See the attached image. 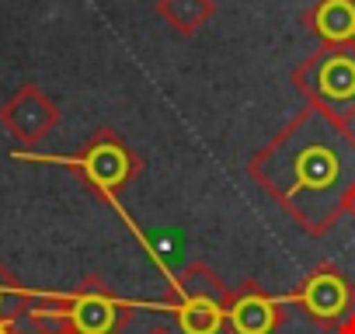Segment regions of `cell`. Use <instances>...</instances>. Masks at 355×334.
I'll use <instances>...</instances> for the list:
<instances>
[{
	"label": "cell",
	"instance_id": "5b68a950",
	"mask_svg": "<svg viewBox=\"0 0 355 334\" xmlns=\"http://www.w3.org/2000/svg\"><path fill=\"white\" fill-rule=\"evenodd\" d=\"M289 299L300 303L303 313H306L317 327H324V331H338L341 320L355 313V285H352V279H348L341 268H334L331 261H320V265L293 289Z\"/></svg>",
	"mask_w": 355,
	"mask_h": 334
},
{
	"label": "cell",
	"instance_id": "6da1fadb",
	"mask_svg": "<svg viewBox=\"0 0 355 334\" xmlns=\"http://www.w3.org/2000/svg\"><path fill=\"white\" fill-rule=\"evenodd\" d=\"M248 175L310 237H324L355 195V129L303 105L251 160Z\"/></svg>",
	"mask_w": 355,
	"mask_h": 334
},
{
	"label": "cell",
	"instance_id": "3957f363",
	"mask_svg": "<svg viewBox=\"0 0 355 334\" xmlns=\"http://www.w3.org/2000/svg\"><path fill=\"white\" fill-rule=\"evenodd\" d=\"M230 299L234 289L206 261L185 265L171 285V303L182 334H220V327L227 324Z\"/></svg>",
	"mask_w": 355,
	"mask_h": 334
},
{
	"label": "cell",
	"instance_id": "7a4b0ae2",
	"mask_svg": "<svg viewBox=\"0 0 355 334\" xmlns=\"http://www.w3.org/2000/svg\"><path fill=\"white\" fill-rule=\"evenodd\" d=\"M293 87L331 112L334 118H355V46H320L300 67H293Z\"/></svg>",
	"mask_w": 355,
	"mask_h": 334
},
{
	"label": "cell",
	"instance_id": "8992f818",
	"mask_svg": "<svg viewBox=\"0 0 355 334\" xmlns=\"http://www.w3.org/2000/svg\"><path fill=\"white\" fill-rule=\"evenodd\" d=\"M67 313L73 334H119L129 320V306L108 289L101 275H87L67 296Z\"/></svg>",
	"mask_w": 355,
	"mask_h": 334
},
{
	"label": "cell",
	"instance_id": "4fadbf2b",
	"mask_svg": "<svg viewBox=\"0 0 355 334\" xmlns=\"http://www.w3.org/2000/svg\"><path fill=\"white\" fill-rule=\"evenodd\" d=\"M0 334H15V327H11V324H4V320H0Z\"/></svg>",
	"mask_w": 355,
	"mask_h": 334
},
{
	"label": "cell",
	"instance_id": "9c48e42d",
	"mask_svg": "<svg viewBox=\"0 0 355 334\" xmlns=\"http://www.w3.org/2000/svg\"><path fill=\"white\" fill-rule=\"evenodd\" d=\"M303 28L320 46H355V0H313L303 11Z\"/></svg>",
	"mask_w": 355,
	"mask_h": 334
},
{
	"label": "cell",
	"instance_id": "277c9868",
	"mask_svg": "<svg viewBox=\"0 0 355 334\" xmlns=\"http://www.w3.org/2000/svg\"><path fill=\"white\" fill-rule=\"evenodd\" d=\"M67 164L73 167V171H77L87 185H94V188L105 192V195L125 188V185H129L132 178H139V171H143L139 153H136L119 132H112V129H98V132L80 146L77 157H67Z\"/></svg>",
	"mask_w": 355,
	"mask_h": 334
},
{
	"label": "cell",
	"instance_id": "30bf717a",
	"mask_svg": "<svg viewBox=\"0 0 355 334\" xmlns=\"http://www.w3.org/2000/svg\"><path fill=\"white\" fill-rule=\"evenodd\" d=\"M157 18L167 21L178 35H196L216 15V0H157Z\"/></svg>",
	"mask_w": 355,
	"mask_h": 334
},
{
	"label": "cell",
	"instance_id": "8fae6325",
	"mask_svg": "<svg viewBox=\"0 0 355 334\" xmlns=\"http://www.w3.org/2000/svg\"><path fill=\"white\" fill-rule=\"evenodd\" d=\"M32 296H35V292H28L4 265H0V320H4V324L21 320L25 310L32 306Z\"/></svg>",
	"mask_w": 355,
	"mask_h": 334
},
{
	"label": "cell",
	"instance_id": "9a60e30c",
	"mask_svg": "<svg viewBox=\"0 0 355 334\" xmlns=\"http://www.w3.org/2000/svg\"><path fill=\"white\" fill-rule=\"evenodd\" d=\"M146 334H171L167 327H153V331H146Z\"/></svg>",
	"mask_w": 355,
	"mask_h": 334
},
{
	"label": "cell",
	"instance_id": "7c38bea8",
	"mask_svg": "<svg viewBox=\"0 0 355 334\" xmlns=\"http://www.w3.org/2000/svg\"><path fill=\"white\" fill-rule=\"evenodd\" d=\"M334 334H355V313H352V317H345V320H341V327H338Z\"/></svg>",
	"mask_w": 355,
	"mask_h": 334
},
{
	"label": "cell",
	"instance_id": "52a82bcc",
	"mask_svg": "<svg viewBox=\"0 0 355 334\" xmlns=\"http://www.w3.org/2000/svg\"><path fill=\"white\" fill-rule=\"evenodd\" d=\"M0 125H4L21 146H35L60 125V108L42 87L21 84L4 105H0Z\"/></svg>",
	"mask_w": 355,
	"mask_h": 334
},
{
	"label": "cell",
	"instance_id": "5bb4252c",
	"mask_svg": "<svg viewBox=\"0 0 355 334\" xmlns=\"http://www.w3.org/2000/svg\"><path fill=\"white\" fill-rule=\"evenodd\" d=\"M348 216H352V220H355V195H352V199H348Z\"/></svg>",
	"mask_w": 355,
	"mask_h": 334
},
{
	"label": "cell",
	"instance_id": "ba28073f",
	"mask_svg": "<svg viewBox=\"0 0 355 334\" xmlns=\"http://www.w3.org/2000/svg\"><path fill=\"white\" fill-rule=\"evenodd\" d=\"M230 334H275L286 324V306L272 299L258 282H244L234 289L230 310H227Z\"/></svg>",
	"mask_w": 355,
	"mask_h": 334
}]
</instances>
